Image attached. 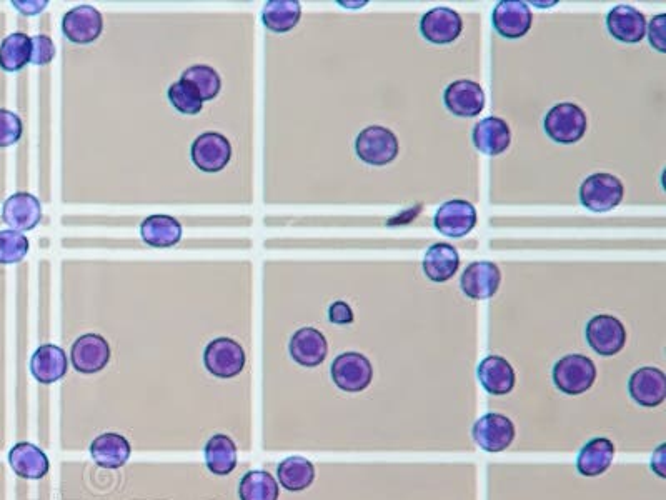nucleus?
I'll use <instances>...</instances> for the list:
<instances>
[{
    "instance_id": "obj_34",
    "label": "nucleus",
    "mask_w": 666,
    "mask_h": 500,
    "mask_svg": "<svg viewBox=\"0 0 666 500\" xmlns=\"http://www.w3.org/2000/svg\"><path fill=\"white\" fill-rule=\"evenodd\" d=\"M180 80H184L190 87H194L202 102L214 100L222 89L220 75L209 65H192L185 70Z\"/></svg>"
},
{
    "instance_id": "obj_40",
    "label": "nucleus",
    "mask_w": 666,
    "mask_h": 500,
    "mask_svg": "<svg viewBox=\"0 0 666 500\" xmlns=\"http://www.w3.org/2000/svg\"><path fill=\"white\" fill-rule=\"evenodd\" d=\"M329 320L332 324L347 325L353 322V310L347 302L337 300L329 307Z\"/></svg>"
},
{
    "instance_id": "obj_20",
    "label": "nucleus",
    "mask_w": 666,
    "mask_h": 500,
    "mask_svg": "<svg viewBox=\"0 0 666 500\" xmlns=\"http://www.w3.org/2000/svg\"><path fill=\"white\" fill-rule=\"evenodd\" d=\"M2 220L17 232L35 229L42 220L40 200L29 192L10 195L2 205Z\"/></svg>"
},
{
    "instance_id": "obj_26",
    "label": "nucleus",
    "mask_w": 666,
    "mask_h": 500,
    "mask_svg": "<svg viewBox=\"0 0 666 500\" xmlns=\"http://www.w3.org/2000/svg\"><path fill=\"white\" fill-rule=\"evenodd\" d=\"M132 454L129 440L124 435L107 432V434L95 437L90 445V455L95 460V464L104 467V469H120L127 464Z\"/></svg>"
},
{
    "instance_id": "obj_1",
    "label": "nucleus",
    "mask_w": 666,
    "mask_h": 500,
    "mask_svg": "<svg viewBox=\"0 0 666 500\" xmlns=\"http://www.w3.org/2000/svg\"><path fill=\"white\" fill-rule=\"evenodd\" d=\"M597 380V365L587 355H565L553 365V384L567 395H582Z\"/></svg>"
},
{
    "instance_id": "obj_44",
    "label": "nucleus",
    "mask_w": 666,
    "mask_h": 500,
    "mask_svg": "<svg viewBox=\"0 0 666 500\" xmlns=\"http://www.w3.org/2000/svg\"><path fill=\"white\" fill-rule=\"evenodd\" d=\"M555 4H557V2H547V4H545V2H542V4H538V2H533V5H542L540 9H547L548 5H555Z\"/></svg>"
},
{
    "instance_id": "obj_25",
    "label": "nucleus",
    "mask_w": 666,
    "mask_h": 500,
    "mask_svg": "<svg viewBox=\"0 0 666 500\" xmlns=\"http://www.w3.org/2000/svg\"><path fill=\"white\" fill-rule=\"evenodd\" d=\"M182 224L170 215H150L140 224V237L145 244L157 249H169L182 240Z\"/></svg>"
},
{
    "instance_id": "obj_29",
    "label": "nucleus",
    "mask_w": 666,
    "mask_h": 500,
    "mask_svg": "<svg viewBox=\"0 0 666 500\" xmlns=\"http://www.w3.org/2000/svg\"><path fill=\"white\" fill-rule=\"evenodd\" d=\"M205 464L212 474L225 477L237 467V447L229 435L215 434L205 444Z\"/></svg>"
},
{
    "instance_id": "obj_36",
    "label": "nucleus",
    "mask_w": 666,
    "mask_h": 500,
    "mask_svg": "<svg viewBox=\"0 0 666 500\" xmlns=\"http://www.w3.org/2000/svg\"><path fill=\"white\" fill-rule=\"evenodd\" d=\"M29 252V239L17 230H0V264H17Z\"/></svg>"
},
{
    "instance_id": "obj_35",
    "label": "nucleus",
    "mask_w": 666,
    "mask_h": 500,
    "mask_svg": "<svg viewBox=\"0 0 666 500\" xmlns=\"http://www.w3.org/2000/svg\"><path fill=\"white\" fill-rule=\"evenodd\" d=\"M167 95H169L172 107L180 114L197 115L204 107V102L200 99L199 94L195 92L194 87H190L184 80H179V82L170 85Z\"/></svg>"
},
{
    "instance_id": "obj_39",
    "label": "nucleus",
    "mask_w": 666,
    "mask_h": 500,
    "mask_svg": "<svg viewBox=\"0 0 666 500\" xmlns=\"http://www.w3.org/2000/svg\"><path fill=\"white\" fill-rule=\"evenodd\" d=\"M666 14H658L653 17L652 22H650V29H648V39H650V44H652L653 49H657L658 52H666Z\"/></svg>"
},
{
    "instance_id": "obj_22",
    "label": "nucleus",
    "mask_w": 666,
    "mask_h": 500,
    "mask_svg": "<svg viewBox=\"0 0 666 500\" xmlns=\"http://www.w3.org/2000/svg\"><path fill=\"white\" fill-rule=\"evenodd\" d=\"M472 140L473 145L482 154L495 157V155L503 154L510 147L512 130L500 117H487L473 127Z\"/></svg>"
},
{
    "instance_id": "obj_3",
    "label": "nucleus",
    "mask_w": 666,
    "mask_h": 500,
    "mask_svg": "<svg viewBox=\"0 0 666 500\" xmlns=\"http://www.w3.org/2000/svg\"><path fill=\"white\" fill-rule=\"evenodd\" d=\"M400 144L397 135L382 125H368L355 139L358 159L373 167H382L397 159Z\"/></svg>"
},
{
    "instance_id": "obj_9",
    "label": "nucleus",
    "mask_w": 666,
    "mask_h": 500,
    "mask_svg": "<svg viewBox=\"0 0 666 500\" xmlns=\"http://www.w3.org/2000/svg\"><path fill=\"white\" fill-rule=\"evenodd\" d=\"M190 157L197 169L205 174H217L222 172L232 159V145L229 139L219 132H205L194 140Z\"/></svg>"
},
{
    "instance_id": "obj_42",
    "label": "nucleus",
    "mask_w": 666,
    "mask_h": 500,
    "mask_svg": "<svg viewBox=\"0 0 666 500\" xmlns=\"http://www.w3.org/2000/svg\"><path fill=\"white\" fill-rule=\"evenodd\" d=\"M666 444L660 445L652 455V469L658 477L665 479L666 477Z\"/></svg>"
},
{
    "instance_id": "obj_31",
    "label": "nucleus",
    "mask_w": 666,
    "mask_h": 500,
    "mask_svg": "<svg viewBox=\"0 0 666 500\" xmlns=\"http://www.w3.org/2000/svg\"><path fill=\"white\" fill-rule=\"evenodd\" d=\"M277 477L284 489L290 492H302L314 484L315 467L309 459L294 455L280 462L277 467Z\"/></svg>"
},
{
    "instance_id": "obj_18",
    "label": "nucleus",
    "mask_w": 666,
    "mask_h": 500,
    "mask_svg": "<svg viewBox=\"0 0 666 500\" xmlns=\"http://www.w3.org/2000/svg\"><path fill=\"white\" fill-rule=\"evenodd\" d=\"M608 32L623 44H638L647 35V17L632 5H617L607 15Z\"/></svg>"
},
{
    "instance_id": "obj_24",
    "label": "nucleus",
    "mask_w": 666,
    "mask_h": 500,
    "mask_svg": "<svg viewBox=\"0 0 666 500\" xmlns=\"http://www.w3.org/2000/svg\"><path fill=\"white\" fill-rule=\"evenodd\" d=\"M67 369V355L54 344L40 345L30 359V372L40 384H54L67 374Z\"/></svg>"
},
{
    "instance_id": "obj_15",
    "label": "nucleus",
    "mask_w": 666,
    "mask_h": 500,
    "mask_svg": "<svg viewBox=\"0 0 666 500\" xmlns=\"http://www.w3.org/2000/svg\"><path fill=\"white\" fill-rule=\"evenodd\" d=\"M443 104L457 117H477L485 109V92L473 80H455L443 92Z\"/></svg>"
},
{
    "instance_id": "obj_16",
    "label": "nucleus",
    "mask_w": 666,
    "mask_h": 500,
    "mask_svg": "<svg viewBox=\"0 0 666 500\" xmlns=\"http://www.w3.org/2000/svg\"><path fill=\"white\" fill-rule=\"evenodd\" d=\"M70 359L80 374H97L109 364V342L99 334L82 335L72 345Z\"/></svg>"
},
{
    "instance_id": "obj_43",
    "label": "nucleus",
    "mask_w": 666,
    "mask_h": 500,
    "mask_svg": "<svg viewBox=\"0 0 666 500\" xmlns=\"http://www.w3.org/2000/svg\"><path fill=\"white\" fill-rule=\"evenodd\" d=\"M338 4L343 5L345 9H360L363 5H367V2H343V0H340Z\"/></svg>"
},
{
    "instance_id": "obj_7",
    "label": "nucleus",
    "mask_w": 666,
    "mask_h": 500,
    "mask_svg": "<svg viewBox=\"0 0 666 500\" xmlns=\"http://www.w3.org/2000/svg\"><path fill=\"white\" fill-rule=\"evenodd\" d=\"M585 337L590 347L602 357H613L627 344V329L622 320L608 314L595 315L588 320Z\"/></svg>"
},
{
    "instance_id": "obj_10",
    "label": "nucleus",
    "mask_w": 666,
    "mask_h": 500,
    "mask_svg": "<svg viewBox=\"0 0 666 500\" xmlns=\"http://www.w3.org/2000/svg\"><path fill=\"white\" fill-rule=\"evenodd\" d=\"M433 225L440 234L452 237V239H460L475 229L477 210L467 200H448L445 204L440 205V209L433 217Z\"/></svg>"
},
{
    "instance_id": "obj_17",
    "label": "nucleus",
    "mask_w": 666,
    "mask_h": 500,
    "mask_svg": "<svg viewBox=\"0 0 666 500\" xmlns=\"http://www.w3.org/2000/svg\"><path fill=\"white\" fill-rule=\"evenodd\" d=\"M628 392L638 405L653 409L662 405L666 399V375L657 367H642L635 370L630 382Z\"/></svg>"
},
{
    "instance_id": "obj_5",
    "label": "nucleus",
    "mask_w": 666,
    "mask_h": 500,
    "mask_svg": "<svg viewBox=\"0 0 666 500\" xmlns=\"http://www.w3.org/2000/svg\"><path fill=\"white\" fill-rule=\"evenodd\" d=\"M333 384L348 394H358L372 384L373 367L360 352H343L337 355L330 367Z\"/></svg>"
},
{
    "instance_id": "obj_4",
    "label": "nucleus",
    "mask_w": 666,
    "mask_h": 500,
    "mask_svg": "<svg viewBox=\"0 0 666 500\" xmlns=\"http://www.w3.org/2000/svg\"><path fill=\"white\" fill-rule=\"evenodd\" d=\"M625 195L622 180L607 172H598L583 180L580 185V202L583 207L597 214L610 212L620 205Z\"/></svg>"
},
{
    "instance_id": "obj_6",
    "label": "nucleus",
    "mask_w": 666,
    "mask_h": 500,
    "mask_svg": "<svg viewBox=\"0 0 666 500\" xmlns=\"http://www.w3.org/2000/svg\"><path fill=\"white\" fill-rule=\"evenodd\" d=\"M204 364L215 377L234 379L245 367L244 347L230 337H219L205 347Z\"/></svg>"
},
{
    "instance_id": "obj_33",
    "label": "nucleus",
    "mask_w": 666,
    "mask_h": 500,
    "mask_svg": "<svg viewBox=\"0 0 666 500\" xmlns=\"http://www.w3.org/2000/svg\"><path fill=\"white\" fill-rule=\"evenodd\" d=\"M280 487L267 470H250L240 480V500H277Z\"/></svg>"
},
{
    "instance_id": "obj_21",
    "label": "nucleus",
    "mask_w": 666,
    "mask_h": 500,
    "mask_svg": "<svg viewBox=\"0 0 666 500\" xmlns=\"http://www.w3.org/2000/svg\"><path fill=\"white\" fill-rule=\"evenodd\" d=\"M478 380L488 394L507 395L512 392L517 382V375L512 364L500 355H488L478 364Z\"/></svg>"
},
{
    "instance_id": "obj_23",
    "label": "nucleus",
    "mask_w": 666,
    "mask_h": 500,
    "mask_svg": "<svg viewBox=\"0 0 666 500\" xmlns=\"http://www.w3.org/2000/svg\"><path fill=\"white\" fill-rule=\"evenodd\" d=\"M9 464L22 479L39 480L49 474V457L30 442H19L9 452Z\"/></svg>"
},
{
    "instance_id": "obj_12",
    "label": "nucleus",
    "mask_w": 666,
    "mask_h": 500,
    "mask_svg": "<svg viewBox=\"0 0 666 500\" xmlns=\"http://www.w3.org/2000/svg\"><path fill=\"white\" fill-rule=\"evenodd\" d=\"M104 30V17L92 5H79L70 9L62 19V32L72 44H90L99 39Z\"/></svg>"
},
{
    "instance_id": "obj_30",
    "label": "nucleus",
    "mask_w": 666,
    "mask_h": 500,
    "mask_svg": "<svg viewBox=\"0 0 666 500\" xmlns=\"http://www.w3.org/2000/svg\"><path fill=\"white\" fill-rule=\"evenodd\" d=\"M302 17V5L297 0H269L262 10V22L270 32L285 34L297 27Z\"/></svg>"
},
{
    "instance_id": "obj_13",
    "label": "nucleus",
    "mask_w": 666,
    "mask_h": 500,
    "mask_svg": "<svg viewBox=\"0 0 666 500\" xmlns=\"http://www.w3.org/2000/svg\"><path fill=\"white\" fill-rule=\"evenodd\" d=\"M493 29L505 39H522L532 29L533 15L527 2L502 0L493 9Z\"/></svg>"
},
{
    "instance_id": "obj_41",
    "label": "nucleus",
    "mask_w": 666,
    "mask_h": 500,
    "mask_svg": "<svg viewBox=\"0 0 666 500\" xmlns=\"http://www.w3.org/2000/svg\"><path fill=\"white\" fill-rule=\"evenodd\" d=\"M12 5L19 10L20 14L37 15L49 5V2L47 0H14Z\"/></svg>"
},
{
    "instance_id": "obj_32",
    "label": "nucleus",
    "mask_w": 666,
    "mask_h": 500,
    "mask_svg": "<svg viewBox=\"0 0 666 500\" xmlns=\"http://www.w3.org/2000/svg\"><path fill=\"white\" fill-rule=\"evenodd\" d=\"M32 54V40L29 35L14 32L7 35L0 44V67L5 72H17L30 64Z\"/></svg>"
},
{
    "instance_id": "obj_14",
    "label": "nucleus",
    "mask_w": 666,
    "mask_h": 500,
    "mask_svg": "<svg viewBox=\"0 0 666 500\" xmlns=\"http://www.w3.org/2000/svg\"><path fill=\"white\" fill-rule=\"evenodd\" d=\"M502 282V272L490 260H478L467 265L460 279L463 294L473 300L492 299Z\"/></svg>"
},
{
    "instance_id": "obj_19",
    "label": "nucleus",
    "mask_w": 666,
    "mask_h": 500,
    "mask_svg": "<svg viewBox=\"0 0 666 500\" xmlns=\"http://www.w3.org/2000/svg\"><path fill=\"white\" fill-rule=\"evenodd\" d=\"M290 355L297 364L314 369L324 364L329 354V342L325 335L314 327H302L290 339Z\"/></svg>"
},
{
    "instance_id": "obj_28",
    "label": "nucleus",
    "mask_w": 666,
    "mask_h": 500,
    "mask_svg": "<svg viewBox=\"0 0 666 500\" xmlns=\"http://www.w3.org/2000/svg\"><path fill=\"white\" fill-rule=\"evenodd\" d=\"M423 272L432 282H447L457 274L460 267V254L453 245L447 242H437L428 247L427 254L423 257Z\"/></svg>"
},
{
    "instance_id": "obj_37",
    "label": "nucleus",
    "mask_w": 666,
    "mask_h": 500,
    "mask_svg": "<svg viewBox=\"0 0 666 500\" xmlns=\"http://www.w3.org/2000/svg\"><path fill=\"white\" fill-rule=\"evenodd\" d=\"M24 132V125L19 115L10 110L0 109V147L17 144Z\"/></svg>"
},
{
    "instance_id": "obj_8",
    "label": "nucleus",
    "mask_w": 666,
    "mask_h": 500,
    "mask_svg": "<svg viewBox=\"0 0 666 500\" xmlns=\"http://www.w3.org/2000/svg\"><path fill=\"white\" fill-rule=\"evenodd\" d=\"M515 435L517 430L512 420L497 412L485 414L473 424L472 437L475 444L490 454L507 450L513 444Z\"/></svg>"
},
{
    "instance_id": "obj_2",
    "label": "nucleus",
    "mask_w": 666,
    "mask_h": 500,
    "mask_svg": "<svg viewBox=\"0 0 666 500\" xmlns=\"http://www.w3.org/2000/svg\"><path fill=\"white\" fill-rule=\"evenodd\" d=\"M543 127L548 137L557 144L572 145L587 134V114L577 104L563 102L548 110L543 119Z\"/></svg>"
},
{
    "instance_id": "obj_38",
    "label": "nucleus",
    "mask_w": 666,
    "mask_h": 500,
    "mask_svg": "<svg viewBox=\"0 0 666 500\" xmlns=\"http://www.w3.org/2000/svg\"><path fill=\"white\" fill-rule=\"evenodd\" d=\"M32 40V54L30 64L45 65L52 62L55 57V45L49 35H35Z\"/></svg>"
},
{
    "instance_id": "obj_27",
    "label": "nucleus",
    "mask_w": 666,
    "mask_h": 500,
    "mask_svg": "<svg viewBox=\"0 0 666 500\" xmlns=\"http://www.w3.org/2000/svg\"><path fill=\"white\" fill-rule=\"evenodd\" d=\"M615 444L605 437L592 439L583 445L577 455V470L583 477H598L612 467Z\"/></svg>"
},
{
    "instance_id": "obj_11",
    "label": "nucleus",
    "mask_w": 666,
    "mask_h": 500,
    "mask_svg": "<svg viewBox=\"0 0 666 500\" xmlns=\"http://www.w3.org/2000/svg\"><path fill=\"white\" fill-rule=\"evenodd\" d=\"M463 20L457 10L450 7H435L428 10L420 20V34L430 44H452L460 37Z\"/></svg>"
}]
</instances>
